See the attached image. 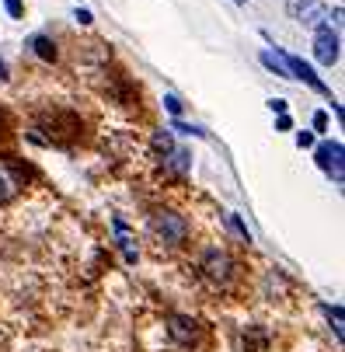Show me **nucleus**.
<instances>
[{
	"label": "nucleus",
	"mask_w": 345,
	"mask_h": 352,
	"mask_svg": "<svg viewBox=\"0 0 345 352\" xmlns=\"http://www.w3.org/2000/svg\"><path fill=\"white\" fill-rule=\"evenodd\" d=\"M314 157H318V168H321L335 185L345 182V146H342L338 140H324V143H318V146H314Z\"/></svg>",
	"instance_id": "nucleus-3"
},
{
	"label": "nucleus",
	"mask_w": 345,
	"mask_h": 352,
	"mask_svg": "<svg viewBox=\"0 0 345 352\" xmlns=\"http://www.w3.org/2000/svg\"><path fill=\"white\" fill-rule=\"evenodd\" d=\"M237 4H248V0H237Z\"/></svg>",
	"instance_id": "nucleus-24"
},
{
	"label": "nucleus",
	"mask_w": 345,
	"mask_h": 352,
	"mask_svg": "<svg viewBox=\"0 0 345 352\" xmlns=\"http://www.w3.org/2000/svg\"><path fill=\"white\" fill-rule=\"evenodd\" d=\"M151 150H154V154L164 161L168 154H171V150H175V136H171V129H154V136H151Z\"/></svg>",
	"instance_id": "nucleus-10"
},
{
	"label": "nucleus",
	"mask_w": 345,
	"mask_h": 352,
	"mask_svg": "<svg viewBox=\"0 0 345 352\" xmlns=\"http://www.w3.org/2000/svg\"><path fill=\"white\" fill-rule=\"evenodd\" d=\"M0 80H8V67L4 63H0Z\"/></svg>",
	"instance_id": "nucleus-23"
},
{
	"label": "nucleus",
	"mask_w": 345,
	"mask_h": 352,
	"mask_svg": "<svg viewBox=\"0 0 345 352\" xmlns=\"http://www.w3.org/2000/svg\"><path fill=\"white\" fill-rule=\"evenodd\" d=\"M297 146H314V133H297Z\"/></svg>",
	"instance_id": "nucleus-22"
},
{
	"label": "nucleus",
	"mask_w": 345,
	"mask_h": 352,
	"mask_svg": "<svg viewBox=\"0 0 345 352\" xmlns=\"http://www.w3.org/2000/svg\"><path fill=\"white\" fill-rule=\"evenodd\" d=\"M168 129H175V133H185V136H199V140L206 136V129H203V126H192V122H181V119H175Z\"/></svg>",
	"instance_id": "nucleus-11"
},
{
	"label": "nucleus",
	"mask_w": 345,
	"mask_h": 352,
	"mask_svg": "<svg viewBox=\"0 0 345 352\" xmlns=\"http://www.w3.org/2000/svg\"><path fill=\"white\" fill-rule=\"evenodd\" d=\"M286 129H293V119H289V116L282 112V116L276 119V133H286Z\"/></svg>",
	"instance_id": "nucleus-19"
},
{
	"label": "nucleus",
	"mask_w": 345,
	"mask_h": 352,
	"mask_svg": "<svg viewBox=\"0 0 345 352\" xmlns=\"http://www.w3.org/2000/svg\"><path fill=\"white\" fill-rule=\"evenodd\" d=\"M146 227H151V234H154V241L161 244V248H181L185 241H188V220L178 213V210H168V206H161V210H154L151 213V220H146Z\"/></svg>",
	"instance_id": "nucleus-1"
},
{
	"label": "nucleus",
	"mask_w": 345,
	"mask_h": 352,
	"mask_svg": "<svg viewBox=\"0 0 345 352\" xmlns=\"http://www.w3.org/2000/svg\"><path fill=\"white\" fill-rule=\"evenodd\" d=\"M324 314H328V321H331V328H335V338L342 342L345 338V331H342V307L335 304V307H324Z\"/></svg>",
	"instance_id": "nucleus-12"
},
{
	"label": "nucleus",
	"mask_w": 345,
	"mask_h": 352,
	"mask_svg": "<svg viewBox=\"0 0 345 352\" xmlns=\"http://www.w3.org/2000/svg\"><path fill=\"white\" fill-rule=\"evenodd\" d=\"M314 56L321 67H335L342 56V35H338V28H331V21L314 28Z\"/></svg>",
	"instance_id": "nucleus-4"
},
{
	"label": "nucleus",
	"mask_w": 345,
	"mask_h": 352,
	"mask_svg": "<svg viewBox=\"0 0 345 352\" xmlns=\"http://www.w3.org/2000/svg\"><path fill=\"white\" fill-rule=\"evenodd\" d=\"M32 53L42 60V63H56V56H60V49H56V42L49 38V35H32Z\"/></svg>",
	"instance_id": "nucleus-9"
},
{
	"label": "nucleus",
	"mask_w": 345,
	"mask_h": 352,
	"mask_svg": "<svg viewBox=\"0 0 345 352\" xmlns=\"http://www.w3.org/2000/svg\"><path fill=\"white\" fill-rule=\"evenodd\" d=\"M230 227H234V230H237V234H241L244 241H252V234H248V227H244V223H241V220H237L234 213H230Z\"/></svg>",
	"instance_id": "nucleus-18"
},
{
	"label": "nucleus",
	"mask_w": 345,
	"mask_h": 352,
	"mask_svg": "<svg viewBox=\"0 0 345 352\" xmlns=\"http://www.w3.org/2000/svg\"><path fill=\"white\" fill-rule=\"evenodd\" d=\"M276 56L282 60V67H286V74H289V77L304 80V84H307L311 91H318V94H331V91H328V84L314 74V67H311V63H304L300 56H293V53H276Z\"/></svg>",
	"instance_id": "nucleus-5"
},
{
	"label": "nucleus",
	"mask_w": 345,
	"mask_h": 352,
	"mask_svg": "<svg viewBox=\"0 0 345 352\" xmlns=\"http://www.w3.org/2000/svg\"><path fill=\"white\" fill-rule=\"evenodd\" d=\"M74 21H77V25H91L94 18H91V11H87V8H77V11H74Z\"/></svg>",
	"instance_id": "nucleus-17"
},
{
	"label": "nucleus",
	"mask_w": 345,
	"mask_h": 352,
	"mask_svg": "<svg viewBox=\"0 0 345 352\" xmlns=\"http://www.w3.org/2000/svg\"><path fill=\"white\" fill-rule=\"evenodd\" d=\"M314 129H318V133H328V116H324V112L314 116Z\"/></svg>",
	"instance_id": "nucleus-20"
},
{
	"label": "nucleus",
	"mask_w": 345,
	"mask_h": 352,
	"mask_svg": "<svg viewBox=\"0 0 345 352\" xmlns=\"http://www.w3.org/2000/svg\"><path fill=\"white\" fill-rule=\"evenodd\" d=\"M269 109H272V112H276V116H282V112H286V109H289V105H286V102H282V98H272V102H269Z\"/></svg>",
	"instance_id": "nucleus-21"
},
{
	"label": "nucleus",
	"mask_w": 345,
	"mask_h": 352,
	"mask_svg": "<svg viewBox=\"0 0 345 352\" xmlns=\"http://www.w3.org/2000/svg\"><path fill=\"white\" fill-rule=\"evenodd\" d=\"M289 14L300 25H311V28L328 21V8L321 4V0H289Z\"/></svg>",
	"instance_id": "nucleus-7"
},
{
	"label": "nucleus",
	"mask_w": 345,
	"mask_h": 352,
	"mask_svg": "<svg viewBox=\"0 0 345 352\" xmlns=\"http://www.w3.org/2000/svg\"><path fill=\"white\" fill-rule=\"evenodd\" d=\"M4 8H8V14H11V18H21V14H25L21 0H4Z\"/></svg>",
	"instance_id": "nucleus-16"
},
{
	"label": "nucleus",
	"mask_w": 345,
	"mask_h": 352,
	"mask_svg": "<svg viewBox=\"0 0 345 352\" xmlns=\"http://www.w3.org/2000/svg\"><path fill=\"white\" fill-rule=\"evenodd\" d=\"M262 63H265L276 77H289V74H286V67H282V60H279L276 53H262Z\"/></svg>",
	"instance_id": "nucleus-13"
},
{
	"label": "nucleus",
	"mask_w": 345,
	"mask_h": 352,
	"mask_svg": "<svg viewBox=\"0 0 345 352\" xmlns=\"http://www.w3.org/2000/svg\"><path fill=\"white\" fill-rule=\"evenodd\" d=\"M164 171H168V175H175V178H185V175L192 171V150L175 146L171 154L164 157Z\"/></svg>",
	"instance_id": "nucleus-8"
},
{
	"label": "nucleus",
	"mask_w": 345,
	"mask_h": 352,
	"mask_svg": "<svg viewBox=\"0 0 345 352\" xmlns=\"http://www.w3.org/2000/svg\"><path fill=\"white\" fill-rule=\"evenodd\" d=\"M11 182L4 178V171H0V203H11V199H14V188H8Z\"/></svg>",
	"instance_id": "nucleus-15"
},
{
	"label": "nucleus",
	"mask_w": 345,
	"mask_h": 352,
	"mask_svg": "<svg viewBox=\"0 0 345 352\" xmlns=\"http://www.w3.org/2000/svg\"><path fill=\"white\" fill-rule=\"evenodd\" d=\"M164 109L178 119V116H181V98H178V94H164Z\"/></svg>",
	"instance_id": "nucleus-14"
},
{
	"label": "nucleus",
	"mask_w": 345,
	"mask_h": 352,
	"mask_svg": "<svg viewBox=\"0 0 345 352\" xmlns=\"http://www.w3.org/2000/svg\"><path fill=\"white\" fill-rule=\"evenodd\" d=\"M168 335H171L175 345L192 349L195 342H199V321L188 318V314H171V318H168Z\"/></svg>",
	"instance_id": "nucleus-6"
},
{
	"label": "nucleus",
	"mask_w": 345,
	"mask_h": 352,
	"mask_svg": "<svg viewBox=\"0 0 345 352\" xmlns=\"http://www.w3.org/2000/svg\"><path fill=\"white\" fill-rule=\"evenodd\" d=\"M199 272H203V279L210 286L227 289L234 283V276H237V262L230 258V251H223V248H206L203 258H199Z\"/></svg>",
	"instance_id": "nucleus-2"
}]
</instances>
